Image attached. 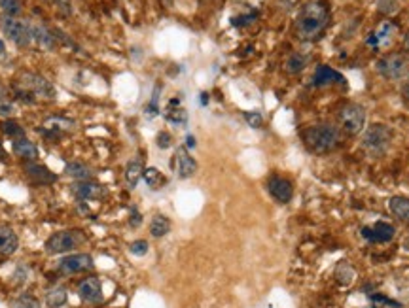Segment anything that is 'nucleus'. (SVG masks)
I'll list each match as a JSON object with an SVG mask.
<instances>
[{
	"label": "nucleus",
	"mask_w": 409,
	"mask_h": 308,
	"mask_svg": "<svg viewBox=\"0 0 409 308\" xmlns=\"http://www.w3.org/2000/svg\"><path fill=\"white\" fill-rule=\"evenodd\" d=\"M146 180V184H148V187L150 190H161V187H165L167 185V176L163 174L161 171H158L156 167H150V169H146L144 171V176H142Z\"/></svg>",
	"instance_id": "b1692460"
},
{
	"label": "nucleus",
	"mask_w": 409,
	"mask_h": 308,
	"mask_svg": "<svg viewBox=\"0 0 409 308\" xmlns=\"http://www.w3.org/2000/svg\"><path fill=\"white\" fill-rule=\"evenodd\" d=\"M93 267H95V263H93V257L89 254H70V256L61 259L59 265H57V270H59L61 275L73 276L93 270Z\"/></svg>",
	"instance_id": "1a4fd4ad"
},
{
	"label": "nucleus",
	"mask_w": 409,
	"mask_h": 308,
	"mask_svg": "<svg viewBox=\"0 0 409 308\" xmlns=\"http://www.w3.org/2000/svg\"><path fill=\"white\" fill-rule=\"evenodd\" d=\"M2 33L6 34L8 40H12L15 46L29 47L33 44V25L20 17H6L0 21Z\"/></svg>",
	"instance_id": "39448f33"
},
{
	"label": "nucleus",
	"mask_w": 409,
	"mask_h": 308,
	"mask_svg": "<svg viewBox=\"0 0 409 308\" xmlns=\"http://www.w3.org/2000/svg\"><path fill=\"white\" fill-rule=\"evenodd\" d=\"M267 191H269V195L278 203H290L292 195H294V187H292L290 180H286V178L281 176H273L269 178V182H267Z\"/></svg>",
	"instance_id": "4468645a"
},
{
	"label": "nucleus",
	"mask_w": 409,
	"mask_h": 308,
	"mask_svg": "<svg viewBox=\"0 0 409 308\" xmlns=\"http://www.w3.org/2000/svg\"><path fill=\"white\" fill-rule=\"evenodd\" d=\"M307 57L305 55H302V53H292L290 57L286 59V72L290 74H297L304 70L305 66H307Z\"/></svg>",
	"instance_id": "bb28decb"
},
{
	"label": "nucleus",
	"mask_w": 409,
	"mask_h": 308,
	"mask_svg": "<svg viewBox=\"0 0 409 308\" xmlns=\"http://www.w3.org/2000/svg\"><path fill=\"white\" fill-rule=\"evenodd\" d=\"M330 23V6L326 0L307 2L296 17V36L305 42L318 40Z\"/></svg>",
	"instance_id": "f257e3e1"
},
{
	"label": "nucleus",
	"mask_w": 409,
	"mask_h": 308,
	"mask_svg": "<svg viewBox=\"0 0 409 308\" xmlns=\"http://www.w3.org/2000/svg\"><path fill=\"white\" fill-rule=\"evenodd\" d=\"M398 6H396V2L394 0H379V12H383V13H392V12H396Z\"/></svg>",
	"instance_id": "e433bc0d"
},
{
	"label": "nucleus",
	"mask_w": 409,
	"mask_h": 308,
	"mask_svg": "<svg viewBox=\"0 0 409 308\" xmlns=\"http://www.w3.org/2000/svg\"><path fill=\"white\" fill-rule=\"evenodd\" d=\"M403 47H406V49H408V53H409V33L406 34V38H403Z\"/></svg>",
	"instance_id": "79ce46f5"
},
{
	"label": "nucleus",
	"mask_w": 409,
	"mask_h": 308,
	"mask_svg": "<svg viewBox=\"0 0 409 308\" xmlns=\"http://www.w3.org/2000/svg\"><path fill=\"white\" fill-rule=\"evenodd\" d=\"M336 84L345 86V76L343 74L337 72V70H334V68L328 65L317 66V70H315L313 78H311V86H315V87L336 86Z\"/></svg>",
	"instance_id": "ddd939ff"
},
{
	"label": "nucleus",
	"mask_w": 409,
	"mask_h": 308,
	"mask_svg": "<svg viewBox=\"0 0 409 308\" xmlns=\"http://www.w3.org/2000/svg\"><path fill=\"white\" fill-rule=\"evenodd\" d=\"M25 174L29 176V180L36 185H47L52 184V182H55V174H52L47 167L34 163V161L25 164Z\"/></svg>",
	"instance_id": "a211bd4d"
},
{
	"label": "nucleus",
	"mask_w": 409,
	"mask_h": 308,
	"mask_svg": "<svg viewBox=\"0 0 409 308\" xmlns=\"http://www.w3.org/2000/svg\"><path fill=\"white\" fill-rule=\"evenodd\" d=\"M12 308H40V301L31 293H23L12 302Z\"/></svg>",
	"instance_id": "c756f323"
},
{
	"label": "nucleus",
	"mask_w": 409,
	"mask_h": 308,
	"mask_svg": "<svg viewBox=\"0 0 409 308\" xmlns=\"http://www.w3.org/2000/svg\"><path fill=\"white\" fill-rule=\"evenodd\" d=\"M188 146H190V148H193V146H195V138L188 137Z\"/></svg>",
	"instance_id": "37998d69"
},
{
	"label": "nucleus",
	"mask_w": 409,
	"mask_h": 308,
	"mask_svg": "<svg viewBox=\"0 0 409 308\" xmlns=\"http://www.w3.org/2000/svg\"><path fill=\"white\" fill-rule=\"evenodd\" d=\"M15 114H17V106L13 105L12 100L10 99L0 100V118L12 119Z\"/></svg>",
	"instance_id": "2f4dec72"
},
{
	"label": "nucleus",
	"mask_w": 409,
	"mask_h": 308,
	"mask_svg": "<svg viewBox=\"0 0 409 308\" xmlns=\"http://www.w3.org/2000/svg\"><path fill=\"white\" fill-rule=\"evenodd\" d=\"M406 66H408V61H406L402 53H389V55H383L375 63L377 72L387 79L402 78L403 74H406Z\"/></svg>",
	"instance_id": "6e6552de"
},
{
	"label": "nucleus",
	"mask_w": 409,
	"mask_h": 308,
	"mask_svg": "<svg viewBox=\"0 0 409 308\" xmlns=\"http://www.w3.org/2000/svg\"><path fill=\"white\" fill-rule=\"evenodd\" d=\"M172 144V137L169 134V132H159L158 134V146L161 148V150H167V148H171Z\"/></svg>",
	"instance_id": "4c0bfd02"
},
{
	"label": "nucleus",
	"mask_w": 409,
	"mask_h": 308,
	"mask_svg": "<svg viewBox=\"0 0 409 308\" xmlns=\"http://www.w3.org/2000/svg\"><path fill=\"white\" fill-rule=\"evenodd\" d=\"M78 295L84 302L99 305L103 301V284L95 276H87L78 284Z\"/></svg>",
	"instance_id": "9b49d317"
},
{
	"label": "nucleus",
	"mask_w": 409,
	"mask_h": 308,
	"mask_svg": "<svg viewBox=\"0 0 409 308\" xmlns=\"http://www.w3.org/2000/svg\"><path fill=\"white\" fill-rule=\"evenodd\" d=\"M172 163H174L177 176L182 178V180H188V178H192L198 172V161L190 155V151L186 150V148H179L177 150Z\"/></svg>",
	"instance_id": "f8f14e48"
},
{
	"label": "nucleus",
	"mask_w": 409,
	"mask_h": 308,
	"mask_svg": "<svg viewBox=\"0 0 409 308\" xmlns=\"http://www.w3.org/2000/svg\"><path fill=\"white\" fill-rule=\"evenodd\" d=\"M169 231H171V222H169L165 216H161V214L154 216L152 223H150V235H152L154 238H161V236H165Z\"/></svg>",
	"instance_id": "a878e982"
},
{
	"label": "nucleus",
	"mask_w": 409,
	"mask_h": 308,
	"mask_svg": "<svg viewBox=\"0 0 409 308\" xmlns=\"http://www.w3.org/2000/svg\"><path fill=\"white\" fill-rule=\"evenodd\" d=\"M86 242V235L82 229H65L59 233H53L46 240V252L52 256L57 254H66V252H73V249L80 248L82 244Z\"/></svg>",
	"instance_id": "7ed1b4c3"
},
{
	"label": "nucleus",
	"mask_w": 409,
	"mask_h": 308,
	"mask_svg": "<svg viewBox=\"0 0 409 308\" xmlns=\"http://www.w3.org/2000/svg\"><path fill=\"white\" fill-rule=\"evenodd\" d=\"M144 163H142V159L140 157H135L131 159L129 163H127L126 167V182L127 185L131 187V190H135L137 187V184H139V180L142 176H144Z\"/></svg>",
	"instance_id": "412c9836"
},
{
	"label": "nucleus",
	"mask_w": 409,
	"mask_h": 308,
	"mask_svg": "<svg viewBox=\"0 0 409 308\" xmlns=\"http://www.w3.org/2000/svg\"><path fill=\"white\" fill-rule=\"evenodd\" d=\"M392 142V129L385 123H373L364 134V150L371 155H383Z\"/></svg>",
	"instance_id": "20e7f679"
},
{
	"label": "nucleus",
	"mask_w": 409,
	"mask_h": 308,
	"mask_svg": "<svg viewBox=\"0 0 409 308\" xmlns=\"http://www.w3.org/2000/svg\"><path fill=\"white\" fill-rule=\"evenodd\" d=\"M0 10L4 12L6 17H20L23 6H21V0H0Z\"/></svg>",
	"instance_id": "c85d7f7f"
},
{
	"label": "nucleus",
	"mask_w": 409,
	"mask_h": 308,
	"mask_svg": "<svg viewBox=\"0 0 409 308\" xmlns=\"http://www.w3.org/2000/svg\"><path fill=\"white\" fill-rule=\"evenodd\" d=\"M20 248V236L10 225H0V256H13Z\"/></svg>",
	"instance_id": "6ab92c4d"
},
{
	"label": "nucleus",
	"mask_w": 409,
	"mask_h": 308,
	"mask_svg": "<svg viewBox=\"0 0 409 308\" xmlns=\"http://www.w3.org/2000/svg\"><path fill=\"white\" fill-rule=\"evenodd\" d=\"M362 236L371 240V242H389L394 236V227L390 223L379 222L373 227H364Z\"/></svg>",
	"instance_id": "f3484780"
},
{
	"label": "nucleus",
	"mask_w": 409,
	"mask_h": 308,
	"mask_svg": "<svg viewBox=\"0 0 409 308\" xmlns=\"http://www.w3.org/2000/svg\"><path fill=\"white\" fill-rule=\"evenodd\" d=\"M4 99H8V89L4 87V84L0 82V100H4Z\"/></svg>",
	"instance_id": "ea45409f"
},
{
	"label": "nucleus",
	"mask_w": 409,
	"mask_h": 308,
	"mask_svg": "<svg viewBox=\"0 0 409 308\" xmlns=\"http://www.w3.org/2000/svg\"><path fill=\"white\" fill-rule=\"evenodd\" d=\"M140 222H142V216H140V212L137 208L131 210V217H129V223H131V227H139Z\"/></svg>",
	"instance_id": "58836bf2"
},
{
	"label": "nucleus",
	"mask_w": 409,
	"mask_h": 308,
	"mask_svg": "<svg viewBox=\"0 0 409 308\" xmlns=\"http://www.w3.org/2000/svg\"><path fill=\"white\" fill-rule=\"evenodd\" d=\"M0 129H2V132H4V134L12 137L13 140H15V138L25 137V129H23V127H21L17 121H13V119H4V121H2V125H0Z\"/></svg>",
	"instance_id": "cd10ccee"
},
{
	"label": "nucleus",
	"mask_w": 409,
	"mask_h": 308,
	"mask_svg": "<svg viewBox=\"0 0 409 308\" xmlns=\"http://www.w3.org/2000/svg\"><path fill=\"white\" fill-rule=\"evenodd\" d=\"M302 138H304L305 148L317 155L330 153L341 142L339 131L334 125H311L302 132Z\"/></svg>",
	"instance_id": "f03ea898"
},
{
	"label": "nucleus",
	"mask_w": 409,
	"mask_h": 308,
	"mask_svg": "<svg viewBox=\"0 0 409 308\" xmlns=\"http://www.w3.org/2000/svg\"><path fill=\"white\" fill-rule=\"evenodd\" d=\"M33 42L42 49L46 52H53L55 47L59 46L55 31L50 26L42 25V23H33Z\"/></svg>",
	"instance_id": "dca6fc26"
},
{
	"label": "nucleus",
	"mask_w": 409,
	"mask_h": 308,
	"mask_svg": "<svg viewBox=\"0 0 409 308\" xmlns=\"http://www.w3.org/2000/svg\"><path fill=\"white\" fill-rule=\"evenodd\" d=\"M337 121L347 134H358L366 125V110L357 102H347L337 111Z\"/></svg>",
	"instance_id": "423d86ee"
},
{
	"label": "nucleus",
	"mask_w": 409,
	"mask_h": 308,
	"mask_svg": "<svg viewBox=\"0 0 409 308\" xmlns=\"http://www.w3.org/2000/svg\"><path fill=\"white\" fill-rule=\"evenodd\" d=\"M167 119H169L171 123L182 125L186 119H188V116H186L184 108H171V106H169V110H167Z\"/></svg>",
	"instance_id": "473e14b6"
},
{
	"label": "nucleus",
	"mask_w": 409,
	"mask_h": 308,
	"mask_svg": "<svg viewBox=\"0 0 409 308\" xmlns=\"http://www.w3.org/2000/svg\"><path fill=\"white\" fill-rule=\"evenodd\" d=\"M66 301H68V293H66L65 288H52L46 293V307L47 308H61L65 307Z\"/></svg>",
	"instance_id": "393cba45"
},
{
	"label": "nucleus",
	"mask_w": 409,
	"mask_h": 308,
	"mask_svg": "<svg viewBox=\"0 0 409 308\" xmlns=\"http://www.w3.org/2000/svg\"><path fill=\"white\" fill-rule=\"evenodd\" d=\"M244 119H246V123L251 125L252 129H260L264 125V118H262L260 111H244Z\"/></svg>",
	"instance_id": "f704fd0d"
},
{
	"label": "nucleus",
	"mask_w": 409,
	"mask_h": 308,
	"mask_svg": "<svg viewBox=\"0 0 409 308\" xmlns=\"http://www.w3.org/2000/svg\"><path fill=\"white\" fill-rule=\"evenodd\" d=\"M390 212L403 223H409V199L406 197H394L390 199Z\"/></svg>",
	"instance_id": "5701e85b"
},
{
	"label": "nucleus",
	"mask_w": 409,
	"mask_h": 308,
	"mask_svg": "<svg viewBox=\"0 0 409 308\" xmlns=\"http://www.w3.org/2000/svg\"><path fill=\"white\" fill-rule=\"evenodd\" d=\"M52 4L55 6V10L63 15V17H73V13H74L73 0H52Z\"/></svg>",
	"instance_id": "7c9ffc66"
},
{
	"label": "nucleus",
	"mask_w": 409,
	"mask_h": 308,
	"mask_svg": "<svg viewBox=\"0 0 409 308\" xmlns=\"http://www.w3.org/2000/svg\"><path fill=\"white\" fill-rule=\"evenodd\" d=\"M15 99L21 100L23 105H34L36 102V97L25 87H15Z\"/></svg>",
	"instance_id": "72a5a7b5"
},
{
	"label": "nucleus",
	"mask_w": 409,
	"mask_h": 308,
	"mask_svg": "<svg viewBox=\"0 0 409 308\" xmlns=\"http://www.w3.org/2000/svg\"><path fill=\"white\" fill-rule=\"evenodd\" d=\"M70 193L78 199L80 203H87V201H101L106 197V187L105 185L97 184L95 180H82L76 184L70 185Z\"/></svg>",
	"instance_id": "9d476101"
},
{
	"label": "nucleus",
	"mask_w": 409,
	"mask_h": 308,
	"mask_svg": "<svg viewBox=\"0 0 409 308\" xmlns=\"http://www.w3.org/2000/svg\"><path fill=\"white\" fill-rule=\"evenodd\" d=\"M12 150L17 157L27 161V163H31V161H36V159H38V148H36V144L31 142L27 137L15 138V140L12 142Z\"/></svg>",
	"instance_id": "aec40b11"
},
{
	"label": "nucleus",
	"mask_w": 409,
	"mask_h": 308,
	"mask_svg": "<svg viewBox=\"0 0 409 308\" xmlns=\"http://www.w3.org/2000/svg\"><path fill=\"white\" fill-rule=\"evenodd\" d=\"M129 252H131L133 256H146L148 254V242L146 240H135L129 246Z\"/></svg>",
	"instance_id": "c9c22d12"
},
{
	"label": "nucleus",
	"mask_w": 409,
	"mask_h": 308,
	"mask_svg": "<svg viewBox=\"0 0 409 308\" xmlns=\"http://www.w3.org/2000/svg\"><path fill=\"white\" fill-rule=\"evenodd\" d=\"M21 86L33 93L36 99H44V100L57 99V89L53 87L52 82L36 72L23 74V76H21Z\"/></svg>",
	"instance_id": "0eeeda50"
},
{
	"label": "nucleus",
	"mask_w": 409,
	"mask_h": 308,
	"mask_svg": "<svg viewBox=\"0 0 409 308\" xmlns=\"http://www.w3.org/2000/svg\"><path fill=\"white\" fill-rule=\"evenodd\" d=\"M403 97L409 100V76L406 78V84H403Z\"/></svg>",
	"instance_id": "a19ab883"
},
{
	"label": "nucleus",
	"mask_w": 409,
	"mask_h": 308,
	"mask_svg": "<svg viewBox=\"0 0 409 308\" xmlns=\"http://www.w3.org/2000/svg\"><path fill=\"white\" fill-rule=\"evenodd\" d=\"M66 176L74 178V180H93V171L87 167L86 163H80V161H73V163H66L65 167Z\"/></svg>",
	"instance_id": "4be33fe9"
},
{
	"label": "nucleus",
	"mask_w": 409,
	"mask_h": 308,
	"mask_svg": "<svg viewBox=\"0 0 409 308\" xmlns=\"http://www.w3.org/2000/svg\"><path fill=\"white\" fill-rule=\"evenodd\" d=\"M394 33H396V25H394L392 21H383V23L377 26L375 31L368 36L366 44L373 47V49L389 46L390 40H392V36H394Z\"/></svg>",
	"instance_id": "2eb2a0df"
},
{
	"label": "nucleus",
	"mask_w": 409,
	"mask_h": 308,
	"mask_svg": "<svg viewBox=\"0 0 409 308\" xmlns=\"http://www.w3.org/2000/svg\"><path fill=\"white\" fill-rule=\"evenodd\" d=\"M0 55H6V47L2 44V40H0Z\"/></svg>",
	"instance_id": "c03bdc74"
}]
</instances>
